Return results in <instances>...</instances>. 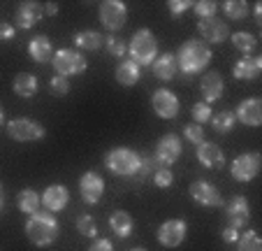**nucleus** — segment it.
I'll return each mask as SVG.
<instances>
[{"instance_id":"nucleus-17","label":"nucleus","mask_w":262,"mask_h":251,"mask_svg":"<svg viewBox=\"0 0 262 251\" xmlns=\"http://www.w3.org/2000/svg\"><path fill=\"white\" fill-rule=\"evenodd\" d=\"M234 119L242 121L248 128H257L262 123V100L260 98H246L237 105V112H234Z\"/></svg>"},{"instance_id":"nucleus-20","label":"nucleus","mask_w":262,"mask_h":251,"mask_svg":"<svg viewBox=\"0 0 262 251\" xmlns=\"http://www.w3.org/2000/svg\"><path fill=\"white\" fill-rule=\"evenodd\" d=\"M223 89H225V84H223L221 72H216V70H209V72L202 77V82H200V91H202L204 103L207 105L216 103V100L223 95Z\"/></svg>"},{"instance_id":"nucleus-29","label":"nucleus","mask_w":262,"mask_h":251,"mask_svg":"<svg viewBox=\"0 0 262 251\" xmlns=\"http://www.w3.org/2000/svg\"><path fill=\"white\" fill-rule=\"evenodd\" d=\"M234 123H237V119H234V112H230V109H223V112L211 117V128L221 135L230 133V130L234 128Z\"/></svg>"},{"instance_id":"nucleus-36","label":"nucleus","mask_w":262,"mask_h":251,"mask_svg":"<svg viewBox=\"0 0 262 251\" xmlns=\"http://www.w3.org/2000/svg\"><path fill=\"white\" fill-rule=\"evenodd\" d=\"M193 121L198 123V126H202V123H207V121H211V117H213V112H211V107H209L207 103H195L193 105Z\"/></svg>"},{"instance_id":"nucleus-48","label":"nucleus","mask_w":262,"mask_h":251,"mask_svg":"<svg viewBox=\"0 0 262 251\" xmlns=\"http://www.w3.org/2000/svg\"><path fill=\"white\" fill-rule=\"evenodd\" d=\"M3 205H5V198L0 196V209H3Z\"/></svg>"},{"instance_id":"nucleus-15","label":"nucleus","mask_w":262,"mask_h":251,"mask_svg":"<svg viewBox=\"0 0 262 251\" xmlns=\"http://www.w3.org/2000/svg\"><path fill=\"white\" fill-rule=\"evenodd\" d=\"M190 198H193L198 205H204V207H223L225 205L221 191H218L213 184L202 182V179L190 184Z\"/></svg>"},{"instance_id":"nucleus-19","label":"nucleus","mask_w":262,"mask_h":251,"mask_svg":"<svg viewBox=\"0 0 262 251\" xmlns=\"http://www.w3.org/2000/svg\"><path fill=\"white\" fill-rule=\"evenodd\" d=\"M260 70H262V59H260V56L248 54V56H244V59H239L237 63H234L232 74H234V79L253 82V79H257Z\"/></svg>"},{"instance_id":"nucleus-34","label":"nucleus","mask_w":262,"mask_h":251,"mask_svg":"<svg viewBox=\"0 0 262 251\" xmlns=\"http://www.w3.org/2000/svg\"><path fill=\"white\" fill-rule=\"evenodd\" d=\"M193 12L198 14V19H211V16H216L218 12V5L213 3V0H200V3H193Z\"/></svg>"},{"instance_id":"nucleus-49","label":"nucleus","mask_w":262,"mask_h":251,"mask_svg":"<svg viewBox=\"0 0 262 251\" xmlns=\"http://www.w3.org/2000/svg\"><path fill=\"white\" fill-rule=\"evenodd\" d=\"M0 193H3V186H0Z\"/></svg>"},{"instance_id":"nucleus-18","label":"nucleus","mask_w":262,"mask_h":251,"mask_svg":"<svg viewBox=\"0 0 262 251\" xmlns=\"http://www.w3.org/2000/svg\"><path fill=\"white\" fill-rule=\"evenodd\" d=\"M42 205H45L47 212H60V209H65L70 202V191L63 186V184H51V186L45 188V193H42Z\"/></svg>"},{"instance_id":"nucleus-3","label":"nucleus","mask_w":262,"mask_h":251,"mask_svg":"<svg viewBox=\"0 0 262 251\" xmlns=\"http://www.w3.org/2000/svg\"><path fill=\"white\" fill-rule=\"evenodd\" d=\"M128 54L130 61L142 68V65H151L158 56V40L148 28H139L137 33L133 35V40L128 42Z\"/></svg>"},{"instance_id":"nucleus-26","label":"nucleus","mask_w":262,"mask_h":251,"mask_svg":"<svg viewBox=\"0 0 262 251\" xmlns=\"http://www.w3.org/2000/svg\"><path fill=\"white\" fill-rule=\"evenodd\" d=\"M139 77H142V68L130 59L123 61V63L116 68V82H119L121 86H135V84L139 82Z\"/></svg>"},{"instance_id":"nucleus-37","label":"nucleus","mask_w":262,"mask_h":251,"mask_svg":"<svg viewBox=\"0 0 262 251\" xmlns=\"http://www.w3.org/2000/svg\"><path fill=\"white\" fill-rule=\"evenodd\" d=\"M49 91L54 95H68L70 93V79L68 77H60V74H54L51 77V82H49Z\"/></svg>"},{"instance_id":"nucleus-44","label":"nucleus","mask_w":262,"mask_h":251,"mask_svg":"<svg viewBox=\"0 0 262 251\" xmlns=\"http://www.w3.org/2000/svg\"><path fill=\"white\" fill-rule=\"evenodd\" d=\"M42 10H45V14L56 16V14H58V10H60V7L56 5V3H47V5H42Z\"/></svg>"},{"instance_id":"nucleus-28","label":"nucleus","mask_w":262,"mask_h":251,"mask_svg":"<svg viewBox=\"0 0 262 251\" xmlns=\"http://www.w3.org/2000/svg\"><path fill=\"white\" fill-rule=\"evenodd\" d=\"M40 193L33 191V188H24V191H19V196H16V205H19V209L24 214H35V212H40Z\"/></svg>"},{"instance_id":"nucleus-25","label":"nucleus","mask_w":262,"mask_h":251,"mask_svg":"<svg viewBox=\"0 0 262 251\" xmlns=\"http://www.w3.org/2000/svg\"><path fill=\"white\" fill-rule=\"evenodd\" d=\"M12 89L19 98H33L37 93V77L30 72H19L12 82Z\"/></svg>"},{"instance_id":"nucleus-45","label":"nucleus","mask_w":262,"mask_h":251,"mask_svg":"<svg viewBox=\"0 0 262 251\" xmlns=\"http://www.w3.org/2000/svg\"><path fill=\"white\" fill-rule=\"evenodd\" d=\"M255 21H257V26H262V3H255Z\"/></svg>"},{"instance_id":"nucleus-35","label":"nucleus","mask_w":262,"mask_h":251,"mask_svg":"<svg viewBox=\"0 0 262 251\" xmlns=\"http://www.w3.org/2000/svg\"><path fill=\"white\" fill-rule=\"evenodd\" d=\"M104 45H107V51L112 56H116V59H121V56L128 54V42L121 37H114V35H109L107 40H104Z\"/></svg>"},{"instance_id":"nucleus-30","label":"nucleus","mask_w":262,"mask_h":251,"mask_svg":"<svg viewBox=\"0 0 262 251\" xmlns=\"http://www.w3.org/2000/svg\"><path fill=\"white\" fill-rule=\"evenodd\" d=\"M223 12H225L228 19L242 21L248 16V5H246V0H225L223 3Z\"/></svg>"},{"instance_id":"nucleus-1","label":"nucleus","mask_w":262,"mask_h":251,"mask_svg":"<svg viewBox=\"0 0 262 251\" xmlns=\"http://www.w3.org/2000/svg\"><path fill=\"white\" fill-rule=\"evenodd\" d=\"M211 49L202 40H186L177 54V68L181 77H193V74L207 70V65L211 63Z\"/></svg>"},{"instance_id":"nucleus-21","label":"nucleus","mask_w":262,"mask_h":251,"mask_svg":"<svg viewBox=\"0 0 262 251\" xmlns=\"http://www.w3.org/2000/svg\"><path fill=\"white\" fill-rule=\"evenodd\" d=\"M151 72H154L156 79L160 82H169L179 74V68H177V56L174 54H160L156 56V61L151 63Z\"/></svg>"},{"instance_id":"nucleus-27","label":"nucleus","mask_w":262,"mask_h":251,"mask_svg":"<svg viewBox=\"0 0 262 251\" xmlns=\"http://www.w3.org/2000/svg\"><path fill=\"white\" fill-rule=\"evenodd\" d=\"M72 42H74V47H79L84 51H98L102 47L104 37L100 33H95V30H81V33H74Z\"/></svg>"},{"instance_id":"nucleus-43","label":"nucleus","mask_w":262,"mask_h":251,"mask_svg":"<svg viewBox=\"0 0 262 251\" xmlns=\"http://www.w3.org/2000/svg\"><path fill=\"white\" fill-rule=\"evenodd\" d=\"M239 235H242V233H239L237 228H230V226L225 228V230H223V240L228 242V244H234V242L239 240Z\"/></svg>"},{"instance_id":"nucleus-39","label":"nucleus","mask_w":262,"mask_h":251,"mask_svg":"<svg viewBox=\"0 0 262 251\" xmlns=\"http://www.w3.org/2000/svg\"><path fill=\"white\" fill-rule=\"evenodd\" d=\"M183 138L188 140L190 144H202L204 142V130H202V126H198V123H190V126H186L183 128Z\"/></svg>"},{"instance_id":"nucleus-22","label":"nucleus","mask_w":262,"mask_h":251,"mask_svg":"<svg viewBox=\"0 0 262 251\" xmlns=\"http://www.w3.org/2000/svg\"><path fill=\"white\" fill-rule=\"evenodd\" d=\"M28 56L35 63H49L54 59V45L47 35H35L28 42Z\"/></svg>"},{"instance_id":"nucleus-42","label":"nucleus","mask_w":262,"mask_h":251,"mask_svg":"<svg viewBox=\"0 0 262 251\" xmlns=\"http://www.w3.org/2000/svg\"><path fill=\"white\" fill-rule=\"evenodd\" d=\"M16 35V28L12 24H5V21H0V42H5V40H14Z\"/></svg>"},{"instance_id":"nucleus-46","label":"nucleus","mask_w":262,"mask_h":251,"mask_svg":"<svg viewBox=\"0 0 262 251\" xmlns=\"http://www.w3.org/2000/svg\"><path fill=\"white\" fill-rule=\"evenodd\" d=\"M5 123V109H3V105H0V126Z\"/></svg>"},{"instance_id":"nucleus-11","label":"nucleus","mask_w":262,"mask_h":251,"mask_svg":"<svg viewBox=\"0 0 262 251\" xmlns=\"http://www.w3.org/2000/svg\"><path fill=\"white\" fill-rule=\"evenodd\" d=\"M198 30L202 35V42L204 45H221L225 40L230 37V28L228 24L218 16H211V19H202L198 24Z\"/></svg>"},{"instance_id":"nucleus-6","label":"nucleus","mask_w":262,"mask_h":251,"mask_svg":"<svg viewBox=\"0 0 262 251\" xmlns=\"http://www.w3.org/2000/svg\"><path fill=\"white\" fill-rule=\"evenodd\" d=\"M7 135L12 140H16V142H40V140H45L47 130H45V126H40L33 119L16 117L7 123Z\"/></svg>"},{"instance_id":"nucleus-8","label":"nucleus","mask_w":262,"mask_h":251,"mask_svg":"<svg viewBox=\"0 0 262 251\" xmlns=\"http://www.w3.org/2000/svg\"><path fill=\"white\" fill-rule=\"evenodd\" d=\"M230 172H232V177L237 182H244V184L253 182L257 177V172H260V153L248 151V153L237 156L232 161V165H230Z\"/></svg>"},{"instance_id":"nucleus-47","label":"nucleus","mask_w":262,"mask_h":251,"mask_svg":"<svg viewBox=\"0 0 262 251\" xmlns=\"http://www.w3.org/2000/svg\"><path fill=\"white\" fill-rule=\"evenodd\" d=\"M130 251H148V249H144V246H137V249H130Z\"/></svg>"},{"instance_id":"nucleus-2","label":"nucleus","mask_w":262,"mask_h":251,"mask_svg":"<svg viewBox=\"0 0 262 251\" xmlns=\"http://www.w3.org/2000/svg\"><path fill=\"white\" fill-rule=\"evenodd\" d=\"M26 237L35 246H51L58 240V221L51 212H35L28 217L24 226Z\"/></svg>"},{"instance_id":"nucleus-32","label":"nucleus","mask_w":262,"mask_h":251,"mask_svg":"<svg viewBox=\"0 0 262 251\" xmlns=\"http://www.w3.org/2000/svg\"><path fill=\"white\" fill-rule=\"evenodd\" d=\"M237 244H239V251H262V242L255 230H246L244 235H239Z\"/></svg>"},{"instance_id":"nucleus-13","label":"nucleus","mask_w":262,"mask_h":251,"mask_svg":"<svg viewBox=\"0 0 262 251\" xmlns=\"http://www.w3.org/2000/svg\"><path fill=\"white\" fill-rule=\"evenodd\" d=\"M151 107H154V112L160 119H177L181 103H179V98L169 89H158L154 93V98H151Z\"/></svg>"},{"instance_id":"nucleus-7","label":"nucleus","mask_w":262,"mask_h":251,"mask_svg":"<svg viewBox=\"0 0 262 251\" xmlns=\"http://www.w3.org/2000/svg\"><path fill=\"white\" fill-rule=\"evenodd\" d=\"M98 19L107 30H121L128 21V7L121 0H104L98 7Z\"/></svg>"},{"instance_id":"nucleus-24","label":"nucleus","mask_w":262,"mask_h":251,"mask_svg":"<svg viewBox=\"0 0 262 251\" xmlns=\"http://www.w3.org/2000/svg\"><path fill=\"white\" fill-rule=\"evenodd\" d=\"M109 228H112V233H114L116 237H128L130 233H133L135 228V221L133 217H130L128 212H123V209H116V212H112V217H109Z\"/></svg>"},{"instance_id":"nucleus-31","label":"nucleus","mask_w":262,"mask_h":251,"mask_svg":"<svg viewBox=\"0 0 262 251\" xmlns=\"http://www.w3.org/2000/svg\"><path fill=\"white\" fill-rule=\"evenodd\" d=\"M232 45H234V49L244 51V56H248L253 49H255L257 40H255V35H253V33L239 30V33H232Z\"/></svg>"},{"instance_id":"nucleus-12","label":"nucleus","mask_w":262,"mask_h":251,"mask_svg":"<svg viewBox=\"0 0 262 251\" xmlns=\"http://www.w3.org/2000/svg\"><path fill=\"white\" fill-rule=\"evenodd\" d=\"M223 207H225V217H228L230 228L242 230L244 226H248V221H251V205H248V200L244 196H234L228 205Z\"/></svg>"},{"instance_id":"nucleus-23","label":"nucleus","mask_w":262,"mask_h":251,"mask_svg":"<svg viewBox=\"0 0 262 251\" xmlns=\"http://www.w3.org/2000/svg\"><path fill=\"white\" fill-rule=\"evenodd\" d=\"M198 161L202 163L204 167L218 170V167L225 165V153L221 151V147H218V144L202 142V144H198Z\"/></svg>"},{"instance_id":"nucleus-33","label":"nucleus","mask_w":262,"mask_h":251,"mask_svg":"<svg viewBox=\"0 0 262 251\" xmlns=\"http://www.w3.org/2000/svg\"><path fill=\"white\" fill-rule=\"evenodd\" d=\"M77 230L81 233L84 237H98V223H95L93 217H89V214H81V217H77Z\"/></svg>"},{"instance_id":"nucleus-14","label":"nucleus","mask_w":262,"mask_h":251,"mask_svg":"<svg viewBox=\"0 0 262 251\" xmlns=\"http://www.w3.org/2000/svg\"><path fill=\"white\" fill-rule=\"evenodd\" d=\"M79 193L86 205H95V202H100V198L104 193V179L95 170H89L79 179Z\"/></svg>"},{"instance_id":"nucleus-38","label":"nucleus","mask_w":262,"mask_h":251,"mask_svg":"<svg viewBox=\"0 0 262 251\" xmlns=\"http://www.w3.org/2000/svg\"><path fill=\"white\" fill-rule=\"evenodd\" d=\"M154 184L160 188H169L174 184V175L169 167H158V170H154Z\"/></svg>"},{"instance_id":"nucleus-4","label":"nucleus","mask_w":262,"mask_h":251,"mask_svg":"<svg viewBox=\"0 0 262 251\" xmlns=\"http://www.w3.org/2000/svg\"><path fill=\"white\" fill-rule=\"evenodd\" d=\"M104 167L119 177H135L139 170V153L128 147H116L104 153Z\"/></svg>"},{"instance_id":"nucleus-9","label":"nucleus","mask_w":262,"mask_h":251,"mask_svg":"<svg viewBox=\"0 0 262 251\" xmlns=\"http://www.w3.org/2000/svg\"><path fill=\"white\" fill-rule=\"evenodd\" d=\"M186 233H188V223L183 221V219H167V221L160 223L156 237H158V242L163 246L177 249V246L186 240Z\"/></svg>"},{"instance_id":"nucleus-41","label":"nucleus","mask_w":262,"mask_h":251,"mask_svg":"<svg viewBox=\"0 0 262 251\" xmlns=\"http://www.w3.org/2000/svg\"><path fill=\"white\" fill-rule=\"evenodd\" d=\"M89 251H114V246H112V242L107 237H95V242L89 246Z\"/></svg>"},{"instance_id":"nucleus-40","label":"nucleus","mask_w":262,"mask_h":251,"mask_svg":"<svg viewBox=\"0 0 262 251\" xmlns=\"http://www.w3.org/2000/svg\"><path fill=\"white\" fill-rule=\"evenodd\" d=\"M167 10L172 16H181L186 10H193V3H190V0H169Z\"/></svg>"},{"instance_id":"nucleus-16","label":"nucleus","mask_w":262,"mask_h":251,"mask_svg":"<svg viewBox=\"0 0 262 251\" xmlns=\"http://www.w3.org/2000/svg\"><path fill=\"white\" fill-rule=\"evenodd\" d=\"M45 16V10H42L40 3H33V0H26L16 7L14 12V28H21V30H30L37 21Z\"/></svg>"},{"instance_id":"nucleus-10","label":"nucleus","mask_w":262,"mask_h":251,"mask_svg":"<svg viewBox=\"0 0 262 251\" xmlns=\"http://www.w3.org/2000/svg\"><path fill=\"white\" fill-rule=\"evenodd\" d=\"M181 151H183V144H181V140H179V135L167 133V135H163V138L158 140V144H156L154 158L163 167H169V165H174V163L181 158Z\"/></svg>"},{"instance_id":"nucleus-5","label":"nucleus","mask_w":262,"mask_h":251,"mask_svg":"<svg viewBox=\"0 0 262 251\" xmlns=\"http://www.w3.org/2000/svg\"><path fill=\"white\" fill-rule=\"evenodd\" d=\"M51 65H54L56 74H60V77H72V74L86 72L89 61L77 49H58L54 54V59H51Z\"/></svg>"}]
</instances>
